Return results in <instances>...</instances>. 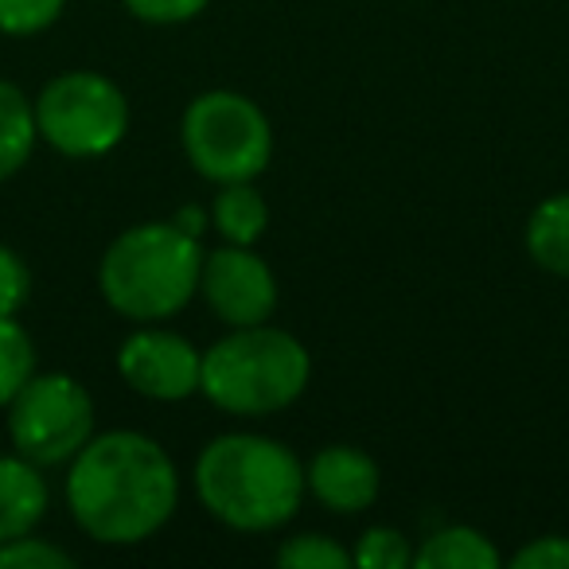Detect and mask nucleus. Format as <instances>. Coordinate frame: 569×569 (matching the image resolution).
<instances>
[{
	"instance_id": "19",
	"label": "nucleus",
	"mask_w": 569,
	"mask_h": 569,
	"mask_svg": "<svg viewBox=\"0 0 569 569\" xmlns=\"http://www.w3.org/2000/svg\"><path fill=\"white\" fill-rule=\"evenodd\" d=\"M67 0H0V36H40L63 17Z\"/></svg>"
},
{
	"instance_id": "11",
	"label": "nucleus",
	"mask_w": 569,
	"mask_h": 569,
	"mask_svg": "<svg viewBox=\"0 0 569 569\" xmlns=\"http://www.w3.org/2000/svg\"><path fill=\"white\" fill-rule=\"evenodd\" d=\"M48 480L40 465L12 452L0 457V546L20 535H32L48 515Z\"/></svg>"
},
{
	"instance_id": "3",
	"label": "nucleus",
	"mask_w": 569,
	"mask_h": 569,
	"mask_svg": "<svg viewBox=\"0 0 569 569\" xmlns=\"http://www.w3.org/2000/svg\"><path fill=\"white\" fill-rule=\"evenodd\" d=\"M203 246L196 234L168 222H137L106 246L98 261V289L118 317L160 325L199 293Z\"/></svg>"
},
{
	"instance_id": "17",
	"label": "nucleus",
	"mask_w": 569,
	"mask_h": 569,
	"mask_svg": "<svg viewBox=\"0 0 569 569\" xmlns=\"http://www.w3.org/2000/svg\"><path fill=\"white\" fill-rule=\"evenodd\" d=\"M277 566L284 569H348L351 550L328 535H297L277 550Z\"/></svg>"
},
{
	"instance_id": "9",
	"label": "nucleus",
	"mask_w": 569,
	"mask_h": 569,
	"mask_svg": "<svg viewBox=\"0 0 569 569\" xmlns=\"http://www.w3.org/2000/svg\"><path fill=\"white\" fill-rule=\"evenodd\" d=\"M118 375L129 390L152 398V402H183L199 395L203 375V351L191 348L180 332L160 325H141L118 348Z\"/></svg>"
},
{
	"instance_id": "22",
	"label": "nucleus",
	"mask_w": 569,
	"mask_h": 569,
	"mask_svg": "<svg viewBox=\"0 0 569 569\" xmlns=\"http://www.w3.org/2000/svg\"><path fill=\"white\" fill-rule=\"evenodd\" d=\"M126 4L129 17L144 20V24H188V20H196L199 12L211 4V0H121Z\"/></svg>"
},
{
	"instance_id": "23",
	"label": "nucleus",
	"mask_w": 569,
	"mask_h": 569,
	"mask_svg": "<svg viewBox=\"0 0 569 569\" xmlns=\"http://www.w3.org/2000/svg\"><path fill=\"white\" fill-rule=\"evenodd\" d=\"M511 569H569V538L561 535L535 538L522 550H515Z\"/></svg>"
},
{
	"instance_id": "1",
	"label": "nucleus",
	"mask_w": 569,
	"mask_h": 569,
	"mask_svg": "<svg viewBox=\"0 0 569 569\" xmlns=\"http://www.w3.org/2000/svg\"><path fill=\"white\" fill-rule=\"evenodd\" d=\"M180 503L172 457L137 429L94 433L67 468V507L87 538L137 546L152 538Z\"/></svg>"
},
{
	"instance_id": "16",
	"label": "nucleus",
	"mask_w": 569,
	"mask_h": 569,
	"mask_svg": "<svg viewBox=\"0 0 569 569\" xmlns=\"http://www.w3.org/2000/svg\"><path fill=\"white\" fill-rule=\"evenodd\" d=\"M36 375V343L17 317H0V410Z\"/></svg>"
},
{
	"instance_id": "7",
	"label": "nucleus",
	"mask_w": 569,
	"mask_h": 569,
	"mask_svg": "<svg viewBox=\"0 0 569 569\" xmlns=\"http://www.w3.org/2000/svg\"><path fill=\"white\" fill-rule=\"evenodd\" d=\"M4 410L12 449L40 468L71 465L94 437V398L71 375H32Z\"/></svg>"
},
{
	"instance_id": "8",
	"label": "nucleus",
	"mask_w": 569,
	"mask_h": 569,
	"mask_svg": "<svg viewBox=\"0 0 569 569\" xmlns=\"http://www.w3.org/2000/svg\"><path fill=\"white\" fill-rule=\"evenodd\" d=\"M199 293L227 328H250L273 317L277 277L269 261L253 253V246L222 242L219 250L203 253Z\"/></svg>"
},
{
	"instance_id": "13",
	"label": "nucleus",
	"mask_w": 569,
	"mask_h": 569,
	"mask_svg": "<svg viewBox=\"0 0 569 569\" xmlns=\"http://www.w3.org/2000/svg\"><path fill=\"white\" fill-rule=\"evenodd\" d=\"M499 561L491 538L472 527H441L413 550L418 569H496Z\"/></svg>"
},
{
	"instance_id": "10",
	"label": "nucleus",
	"mask_w": 569,
	"mask_h": 569,
	"mask_svg": "<svg viewBox=\"0 0 569 569\" xmlns=\"http://www.w3.org/2000/svg\"><path fill=\"white\" fill-rule=\"evenodd\" d=\"M305 488L332 515H363L382 488L379 460L356 445H328L305 465Z\"/></svg>"
},
{
	"instance_id": "21",
	"label": "nucleus",
	"mask_w": 569,
	"mask_h": 569,
	"mask_svg": "<svg viewBox=\"0 0 569 569\" xmlns=\"http://www.w3.org/2000/svg\"><path fill=\"white\" fill-rule=\"evenodd\" d=\"M32 297V269L12 246H0V317H20Z\"/></svg>"
},
{
	"instance_id": "24",
	"label": "nucleus",
	"mask_w": 569,
	"mask_h": 569,
	"mask_svg": "<svg viewBox=\"0 0 569 569\" xmlns=\"http://www.w3.org/2000/svg\"><path fill=\"white\" fill-rule=\"evenodd\" d=\"M172 222L180 230H188V234H203L207 227H211V211H199V207H183V211H176L172 214Z\"/></svg>"
},
{
	"instance_id": "2",
	"label": "nucleus",
	"mask_w": 569,
	"mask_h": 569,
	"mask_svg": "<svg viewBox=\"0 0 569 569\" xmlns=\"http://www.w3.org/2000/svg\"><path fill=\"white\" fill-rule=\"evenodd\" d=\"M305 465L273 437L222 433L196 460V496L211 519L242 535H269L301 511Z\"/></svg>"
},
{
	"instance_id": "20",
	"label": "nucleus",
	"mask_w": 569,
	"mask_h": 569,
	"mask_svg": "<svg viewBox=\"0 0 569 569\" xmlns=\"http://www.w3.org/2000/svg\"><path fill=\"white\" fill-rule=\"evenodd\" d=\"M71 566H74L71 553L63 546L48 542V538H36V530L0 546V569H71Z\"/></svg>"
},
{
	"instance_id": "6",
	"label": "nucleus",
	"mask_w": 569,
	"mask_h": 569,
	"mask_svg": "<svg viewBox=\"0 0 569 569\" xmlns=\"http://www.w3.org/2000/svg\"><path fill=\"white\" fill-rule=\"evenodd\" d=\"M40 141L71 160L106 157L129 133V98L98 71H67L36 98Z\"/></svg>"
},
{
	"instance_id": "12",
	"label": "nucleus",
	"mask_w": 569,
	"mask_h": 569,
	"mask_svg": "<svg viewBox=\"0 0 569 569\" xmlns=\"http://www.w3.org/2000/svg\"><path fill=\"white\" fill-rule=\"evenodd\" d=\"M40 129H36V102L17 82L0 79V183L12 180L32 160Z\"/></svg>"
},
{
	"instance_id": "4",
	"label": "nucleus",
	"mask_w": 569,
	"mask_h": 569,
	"mask_svg": "<svg viewBox=\"0 0 569 569\" xmlns=\"http://www.w3.org/2000/svg\"><path fill=\"white\" fill-rule=\"evenodd\" d=\"M312 356L284 328L250 325L230 328L203 351L199 395L230 418H269L309 390Z\"/></svg>"
},
{
	"instance_id": "5",
	"label": "nucleus",
	"mask_w": 569,
	"mask_h": 569,
	"mask_svg": "<svg viewBox=\"0 0 569 569\" xmlns=\"http://www.w3.org/2000/svg\"><path fill=\"white\" fill-rule=\"evenodd\" d=\"M180 144L188 164L211 183L258 180L273 157V129L261 106L238 90H207L183 110Z\"/></svg>"
},
{
	"instance_id": "18",
	"label": "nucleus",
	"mask_w": 569,
	"mask_h": 569,
	"mask_svg": "<svg viewBox=\"0 0 569 569\" xmlns=\"http://www.w3.org/2000/svg\"><path fill=\"white\" fill-rule=\"evenodd\" d=\"M351 561L359 569H410L413 566L410 538L395 527H371L363 530L359 546L351 550Z\"/></svg>"
},
{
	"instance_id": "14",
	"label": "nucleus",
	"mask_w": 569,
	"mask_h": 569,
	"mask_svg": "<svg viewBox=\"0 0 569 569\" xmlns=\"http://www.w3.org/2000/svg\"><path fill=\"white\" fill-rule=\"evenodd\" d=\"M527 253L546 273L569 277V191L546 196L527 219Z\"/></svg>"
},
{
	"instance_id": "15",
	"label": "nucleus",
	"mask_w": 569,
	"mask_h": 569,
	"mask_svg": "<svg viewBox=\"0 0 569 569\" xmlns=\"http://www.w3.org/2000/svg\"><path fill=\"white\" fill-rule=\"evenodd\" d=\"M211 227L219 230L222 242L230 246H253L269 227V207L258 196L253 180L242 183H219V196L211 203Z\"/></svg>"
}]
</instances>
